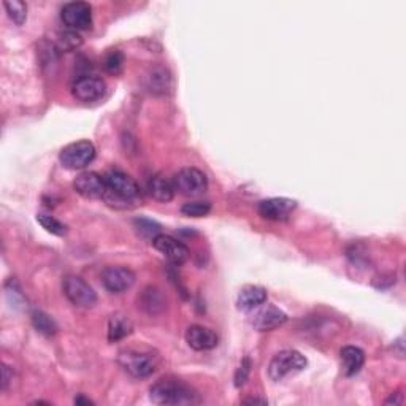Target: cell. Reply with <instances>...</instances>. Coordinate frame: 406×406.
I'll list each match as a JSON object with an SVG mask.
<instances>
[{
    "mask_svg": "<svg viewBox=\"0 0 406 406\" xmlns=\"http://www.w3.org/2000/svg\"><path fill=\"white\" fill-rule=\"evenodd\" d=\"M149 392H151L149 397H151L153 403L162 406H186L200 402L197 392L191 385L180 381V379H159L156 384H153Z\"/></svg>",
    "mask_w": 406,
    "mask_h": 406,
    "instance_id": "1",
    "label": "cell"
},
{
    "mask_svg": "<svg viewBox=\"0 0 406 406\" xmlns=\"http://www.w3.org/2000/svg\"><path fill=\"white\" fill-rule=\"evenodd\" d=\"M107 182V192L103 199L108 202V205L116 208H130L140 200V187L134 178H130L127 173L121 170H111L105 176Z\"/></svg>",
    "mask_w": 406,
    "mask_h": 406,
    "instance_id": "2",
    "label": "cell"
},
{
    "mask_svg": "<svg viewBox=\"0 0 406 406\" xmlns=\"http://www.w3.org/2000/svg\"><path fill=\"white\" fill-rule=\"evenodd\" d=\"M117 362L134 378H148L156 371L159 365V357L153 352H143L135 349L121 351Z\"/></svg>",
    "mask_w": 406,
    "mask_h": 406,
    "instance_id": "3",
    "label": "cell"
},
{
    "mask_svg": "<svg viewBox=\"0 0 406 406\" xmlns=\"http://www.w3.org/2000/svg\"><path fill=\"white\" fill-rule=\"evenodd\" d=\"M306 365L308 360L302 352L294 349L281 351L270 360V365H268V376L277 383L283 381L287 376L303 371L306 369Z\"/></svg>",
    "mask_w": 406,
    "mask_h": 406,
    "instance_id": "4",
    "label": "cell"
},
{
    "mask_svg": "<svg viewBox=\"0 0 406 406\" xmlns=\"http://www.w3.org/2000/svg\"><path fill=\"white\" fill-rule=\"evenodd\" d=\"M173 187L185 197H199L205 194L208 189L207 175L199 168L186 167L181 168L178 173L173 176Z\"/></svg>",
    "mask_w": 406,
    "mask_h": 406,
    "instance_id": "5",
    "label": "cell"
},
{
    "mask_svg": "<svg viewBox=\"0 0 406 406\" xmlns=\"http://www.w3.org/2000/svg\"><path fill=\"white\" fill-rule=\"evenodd\" d=\"M94 159H95V146L89 140L70 143V145L65 146L61 154H59V161H61L62 166L69 170L86 168Z\"/></svg>",
    "mask_w": 406,
    "mask_h": 406,
    "instance_id": "6",
    "label": "cell"
},
{
    "mask_svg": "<svg viewBox=\"0 0 406 406\" xmlns=\"http://www.w3.org/2000/svg\"><path fill=\"white\" fill-rule=\"evenodd\" d=\"M64 296L71 305L78 308H93L97 303V294L86 281L75 274H69L62 281Z\"/></svg>",
    "mask_w": 406,
    "mask_h": 406,
    "instance_id": "7",
    "label": "cell"
},
{
    "mask_svg": "<svg viewBox=\"0 0 406 406\" xmlns=\"http://www.w3.org/2000/svg\"><path fill=\"white\" fill-rule=\"evenodd\" d=\"M61 18L67 28L74 30H86L93 25V6L86 2L65 4Z\"/></svg>",
    "mask_w": 406,
    "mask_h": 406,
    "instance_id": "8",
    "label": "cell"
},
{
    "mask_svg": "<svg viewBox=\"0 0 406 406\" xmlns=\"http://www.w3.org/2000/svg\"><path fill=\"white\" fill-rule=\"evenodd\" d=\"M105 91H107V83H105L102 78L94 75L80 76L71 84V94H74L75 99L84 103L102 99Z\"/></svg>",
    "mask_w": 406,
    "mask_h": 406,
    "instance_id": "9",
    "label": "cell"
},
{
    "mask_svg": "<svg viewBox=\"0 0 406 406\" xmlns=\"http://www.w3.org/2000/svg\"><path fill=\"white\" fill-rule=\"evenodd\" d=\"M287 320V314L274 305H262L255 308L251 318V325L259 332H270L278 329Z\"/></svg>",
    "mask_w": 406,
    "mask_h": 406,
    "instance_id": "10",
    "label": "cell"
},
{
    "mask_svg": "<svg viewBox=\"0 0 406 406\" xmlns=\"http://www.w3.org/2000/svg\"><path fill=\"white\" fill-rule=\"evenodd\" d=\"M102 283L111 294L126 292L135 284V273L126 267H107L102 272Z\"/></svg>",
    "mask_w": 406,
    "mask_h": 406,
    "instance_id": "11",
    "label": "cell"
},
{
    "mask_svg": "<svg viewBox=\"0 0 406 406\" xmlns=\"http://www.w3.org/2000/svg\"><path fill=\"white\" fill-rule=\"evenodd\" d=\"M75 191L84 199H102L107 192L105 176L95 172H83L74 181Z\"/></svg>",
    "mask_w": 406,
    "mask_h": 406,
    "instance_id": "12",
    "label": "cell"
},
{
    "mask_svg": "<svg viewBox=\"0 0 406 406\" xmlns=\"http://www.w3.org/2000/svg\"><path fill=\"white\" fill-rule=\"evenodd\" d=\"M151 243L157 251L166 255V257L175 265H182L189 259L187 248L182 245L180 240L170 237V235L159 233Z\"/></svg>",
    "mask_w": 406,
    "mask_h": 406,
    "instance_id": "13",
    "label": "cell"
},
{
    "mask_svg": "<svg viewBox=\"0 0 406 406\" xmlns=\"http://www.w3.org/2000/svg\"><path fill=\"white\" fill-rule=\"evenodd\" d=\"M297 208V202L284 197L262 200L259 203V214L268 221H284Z\"/></svg>",
    "mask_w": 406,
    "mask_h": 406,
    "instance_id": "14",
    "label": "cell"
},
{
    "mask_svg": "<svg viewBox=\"0 0 406 406\" xmlns=\"http://www.w3.org/2000/svg\"><path fill=\"white\" fill-rule=\"evenodd\" d=\"M218 335L203 325H191L186 330V343L194 351H209L218 346Z\"/></svg>",
    "mask_w": 406,
    "mask_h": 406,
    "instance_id": "15",
    "label": "cell"
},
{
    "mask_svg": "<svg viewBox=\"0 0 406 406\" xmlns=\"http://www.w3.org/2000/svg\"><path fill=\"white\" fill-rule=\"evenodd\" d=\"M267 302V291L260 286H245L238 292L237 306L240 311L251 313L255 308L262 306Z\"/></svg>",
    "mask_w": 406,
    "mask_h": 406,
    "instance_id": "16",
    "label": "cell"
},
{
    "mask_svg": "<svg viewBox=\"0 0 406 406\" xmlns=\"http://www.w3.org/2000/svg\"><path fill=\"white\" fill-rule=\"evenodd\" d=\"M139 305L141 306L143 311L149 314V316H156V314H161L167 308V298L159 287L148 286L146 289L141 292Z\"/></svg>",
    "mask_w": 406,
    "mask_h": 406,
    "instance_id": "17",
    "label": "cell"
},
{
    "mask_svg": "<svg viewBox=\"0 0 406 406\" xmlns=\"http://www.w3.org/2000/svg\"><path fill=\"white\" fill-rule=\"evenodd\" d=\"M148 191L154 200L167 203L170 200H173V195H175L173 181L168 180L167 176H163V175H154L151 176V180H149L148 182Z\"/></svg>",
    "mask_w": 406,
    "mask_h": 406,
    "instance_id": "18",
    "label": "cell"
},
{
    "mask_svg": "<svg viewBox=\"0 0 406 406\" xmlns=\"http://www.w3.org/2000/svg\"><path fill=\"white\" fill-rule=\"evenodd\" d=\"M365 364V352L357 346H346L342 349V369L346 376H354Z\"/></svg>",
    "mask_w": 406,
    "mask_h": 406,
    "instance_id": "19",
    "label": "cell"
},
{
    "mask_svg": "<svg viewBox=\"0 0 406 406\" xmlns=\"http://www.w3.org/2000/svg\"><path fill=\"white\" fill-rule=\"evenodd\" d=\"M146 88L153 94H166L172 88V76L163 67H154L146 75Z\"/></svg>",
    "mask_w": 406,
    "mask_h": 406,
    "instance_id": "20",
    "label": "cell"
},
{
    "mask_svg": "<svg viewBox=\"0 0 406 406\" xmlns=\"http://www.w3.org/2000/svg\"><path fill=\"white\" fill-rule=\"evenodd\" d=\"M132 329H134L132 320H130L126 316V314L116 313V314H113V316L110 318V323H108V340H110L111 343L120 342V340L130 335V332H132Z\"/></svg>",
    "mask_w": 406,
    "mask_h": 406,
    "instance_id": "21",
    "label": "cell"
},
{
    "mask_svg": "<svg viewBox=\"0 0 406 406\" xmlns=\"http://www.w3.org/2000/svg\"><path fill=\"white\" fill-rule=\"evenodd\" d=\"M32 323H34V327L38 332L47 337L54 335L57 332V324L54 323V319L43 311H34V314H32Z\"/></svg>",
    "mask_w": 406,
    "mask_h": 406,
    "instance_id": "22",
    "label": "cell"
},
{
    "mask_svg": "<svg viewBox=\"0 0 406 406\" xmlns=\"http://www.w3.org/2000/svg\"><path fill=\"white\" fill-rule=\"evenodd\" d=\"M4 6L13 23L16 25L24 24L25 18H28V5H25V2H21V0H6V2H4Z\"/></svg>",
    "mask_w": 406,
    "mask_h": 406,
    "instance_id": "23",
    "label": "cell"
},
{
    "mask_svg": "<svg viewBox=\"0 0 406 406\" xmlns=\"http://www.w3.org/2000/svg\"><path fill=\"white\" fill-rule=\"evenodd\" d=\"M37 221L40 222V226L45 231H48L52 235H57V237H62V235H65V232H67V227H65L61 221H57L54 216L40 213L37 216Z\"/></svg>",
    "mask_w": 406,
    "mask_h": 406,
    "instance_id": "24",
    "label": "cell"
},
{
    "mask_svg": "<svg viewBox=\"0 0 406 406\" xmlns=\"http://www.w3.org/2000/svg\"><path fill=\"white\" fill-rule=\"evenodd\" d=\"M211 211V205L208 202H189L181 207V213L189 218H203Z\"/></svg>",
    "mask_w": 406,
    "mask_h": 406,
    "instance_id": "25",
    "label": "cell"
},
{
    "mask_svg": "<svg viewBox=\"0 0 406 406\" xmlns=\"http://www.w3.org/2000/svg\"><path fill=\"white\" fill-rule=\"evenodd\" d=\"M135 228L139 235H141L143 238H151V241L159 235L161 231V226L157 224L154 221H149V219H135Z\"/></svg>",
    "mask_w": 406,
    "mask_h": 406,
    "instance_id": "26",
    "label": "cell"
},
{
    "mask_svg": "<svg viewBox=\"0 0 406 406\" xmlns=\"http://www.w3.org/2000/svg\"><path fill=\"white\" fill-rule=\"evenodd\" d=\"M81 45V37L76 34V32H65L61 37H59V48L62 51H70L75 50L76 47Z\"/></svg>",
    "mask_w": 406,
    "mask_h": 406,
    "instance_id": "27",
    "label": "cell"
},
{
    "mask_svg": "<svg viewBox=\"0 0 406 406\" xmlns=\"http://www.w3.org/2000/svg\"><path fill=\"white\" fill-rule=\"evenodd\" d=\"M122 64H124V57L117 50L111 51L110 54L105 57V69H107L110 74H117V71L121 70Z\"/></svg>",
    "mask_w": 406,
    "mask_h": 406,
    "instance_id": "28",
    "label": "cell"
},
{
    "mask_svg": "<svg viewBox=\"0 0 406 406\" xmlns=\"http://www.w3.org/2000/svg\"><path fill=\"white\" fill-rule=\"evenodd\" d=\"M250 371H251V360L245 357L243 362H241V365L238 366L237 373H235V385H237V388H241V385L248 381Z\"/></svg>",
    "mask_w": 406,
    "mask_h": 406,
    "instance_id": "29",
    "label": "cell"
},
{
    "mask_svg": "<svg viewBox=\"0 0 406 406\" xmlns=\"http://www.w3.org/2000/svg\"><path fill=\"white\" fill-rule=\"evenodd\" d=\"M11 379H13V373L10 370V366L2 365V390H6L8 384L11 383Z\"/></svg>",
    "mask_w": 406,
    "mask_h": 406,
    "instance_id": "30",
    "label": "cell"
},
{
    "mask_svg": "<svg viewBox=\"0 0 406 406\" xmlns=\"http://www.w3.org/2000/svg\"><path fill=\"white\" fill-rule=\"evenodd\" d=\"M403 403V394L400 392H395V394H392L390 398L385 400V405H402Z\"/></svg>",
    "mask_w": 406,
    "mask_h": 406,
    "instance_id": "31",
    "label": "cell"
},
{
    "mask_svg": "<svg viewBox=\"0 0 406 406\" xmlns=\"http://www.w3.org/2000/svg\"><path fill=\"white\" fill-rule=\"evenodd\" d=\"M245 405H267V400H264V398H246V400H243Z\"/></svg>",
    "mask_w": 406,
    "mask_h": 406,
    "instance_id": "32",
    "label": "cell"
},
{
    "mask_svg": "<svg viewBox=\"0 0 406 406\" xmlns=\"http://www.w3.org/2000/svg\"><path fill=\"white\" fill-rule=\"evenodd\" d=\"M75 405H93V402H91L89 398H84L83 395H80L75 398Z\"/></svg>",
    "mask_w": 406,
    "mask_h": 406,
    "instance_id": "33",
    "label": "cell"
}]
</instances>
